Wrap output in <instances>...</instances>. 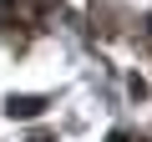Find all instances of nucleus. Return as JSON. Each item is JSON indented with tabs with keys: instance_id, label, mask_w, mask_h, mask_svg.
I'll return each instance as SVG.
<instances>
[{
	"instance_id": "1",
	"label": "nucleus",
	"mask_w": 152,
	"mask_h": 142,
	"mask_svg": "<svg viewBox=\"0 0 152 142\" xmlns=\"http://www.w3.org/2000/svg\"><path fill=\"white\" fill-rule=\"evenodd\" d=\"M46 20V0H0V31L5 36H31Z\"/></svg>"
},
{
	"instance_id": "3",
	"label": "nucleus",
	"mask_w": 152,
	"mask_h": 142,
	"mask_svg": "<svg viewBox=\"0 0 152 142\" xmlns=\"http://www.w3.org/2000/svg\"><path fill=\"white\" fill-rule=\"evenodd\" d=\"M107 142H132V137H127V132H112V137H107Z\"/></svg>"
},
{
	"instance_id": "2",
	"label": "nucleus",
	"mask_w": 152,
	"mask_h": 142,
	"mask_svg": "<svg viewBox=\"0 0 152 142\" xmlns=\"http://www.w3.org/2000/svg\"><path fill=\"white\" fill-rule=\"evenodd\" d=\"M5 112H10L15 122H20V117H41V112H46V97H10Z\"/></svg>"
}]
</instances>
